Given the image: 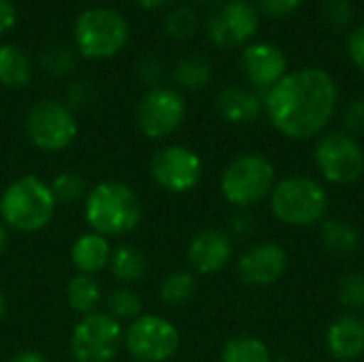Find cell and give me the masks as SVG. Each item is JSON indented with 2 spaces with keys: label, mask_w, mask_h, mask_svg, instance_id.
I'll list each match as a JSON object with an SVG mask.
<instances>
[{
  "label": "cell",
  "mask_w": 364,
  "mask_h": 362,
  "mask_svg": "<svg viewBox=\"0 0 364 362\" xmlns=\"http://www.w3.org/2000/svg\"><path fill=\"white\" fill-rule=\"evenodd\" d=\"M55 205L49 183L34 175H23L2 192L0 218L2 224L19 233H38L53 220Z\"/></svg>",
  "instance_id": "obj_3"
},
{
  "label": "cell",
  "mask_w": 364,
  "mask_h": 362,
  "mask_svg": "<svg viewBox=\"0 0 364 362\" xmlns=\"http://www.w3.org/2000/svg\"><path fill=\"white\" fill-rule=\"evenodd\" d=\"M6 247H9V230H6V226L0 222V254H4Z\"/></svg>",
  "instance_id": "obj_42"
},
{
  "label": "cell",
  "mask_w": 364,
  "mask_h": 362,
  "mask_svg": "<svg viewBox=\"0 0 364 362\" xmlns=\"http://www.w3.org/2000/svg\"><path fill=\"white\" fill-rule=\"evenodd\" d=\"M222 362H273V358L262 339L252 335H237L224 346Z\"/></svg>",
  "instance_id": "obj_25"
},
{
  "label": "cell",
  "mask_w": 364,
  "mask_h": 362,
  "mask_svg": "<svg viewBox=\"0 0 364 362\" xmlns=\"http://www.w3.org/2000/svg\"><path fill=\"white\" fill-rule=\"evenodd\" d=\"M196 292V277L188 271H175L164 277L160 286V299L168 307H179L188 303Z\"/></svg>",
  "instance_id": "obj_26"
},
{
  "label": "cell",
  "mask_w": 364,
  "mask_h": 362,
  "mask_svg": "<svg viewBox=\"0 0 364 362\" xmlns=\"http://www.w3.org/2000/svg\"><path fill=\"white\" fill-rule=\"evenodd\" d=\"M41 66L51 77H64L75 68V53L64 45H53L41 55Z\"/></svg>",
  "instance_id": "obj_30"
},
{
  "label": "cell",
  "mask_w": 364,
  "mask_h": 362,
  "mask_svg": "<svg viewBox=\"0 0 364 362\" xmlns=\"http://www.w3.org/2000/svg\"><path fill=\"white\" fill-rule=\"evenodd\" d=\"M337 297L343 307L348 309H364V275L363 273H348L341 277Z\"/></svg>",
  "instance_id": "obj_31"
},
{
  "label": "cell",
  "mask_w": 364,
  "mask_h": 362,
  "mask_svg": "<svg viewBox=\"0 0 364 362\" xmlns=\"http://www.w3.org/2000/svg\"><path fill=\"white\" fill-rule=\"evenodd\" d=\"M109 269H111V273H113V277L117 282L134 284V282H141L145 277L147 258L139 247H134L130 243H119L117 247L111 250Z\"/></svg>",
  "instance_id": "obj_20"
},
{
  "label": "cell",
  "mask_w": 364,
  "mask_h": 362,
  "mask_svg": "<svg viewBox=\"0 0 364 362\" xmlns=\"http://www.w3.org/2000/svg\"><path fill=\"white\" fill-rule=\"evenodd\" d=\"M275 186V166L260 154L235 158L222 173L220 188L235 207H250L271 194Z\"/></svg>",
  "instance_id": "obj_5"
},
{
  "label": "cell",
  "mask_w": 364,
  "mask_h": 362,
  "mask_svg": "<svg viewBox=\"0 0 364 362\" xmlns=\"http://www.w3.org/2000/svg\"><path fill=\"white\" fill-rule=\"evenodd\" d=\"M4 316H6V299H4V292L0 290V322L4 320Z\"/></svg>",
  "instance_id": "obj_43"
},
{
  "label": "cell",
  "mask_w": 364,
  "mask_h": 362,
  "mask_svg": "<svg viewBox=\"0 0 364 362\" xmlns=\"http://www.w3.org/2000/svg\"><path fill=\"white\" fill-rule=\"evenodd\" d=\"M260 13L247 0H228L218 6L207 19V34L213 45L232 49L245 45L258 30Z\"/></svg>",
  "instance_id": "obj_13"
},
{
  "label": "cell",
  "mask_w": 364,
  "mask_h": 362,
  "mask_svg": "<svg viewBox=\"0 0 364 362\" xmlns=\"http://www.w3.org/2000/svg\"><path fill=\"white\" fill-rule=\"evenodd\" d=\"M51 192L55 203H77L83 194H85V181L79 173L73 171H64L60 175H55V179L51 181Z\"/></svg>",
  "instance_id": "obj_29"
},
{
  "label": "cell",
  "mask_w": 364,
  "mask_h": 362,
  "mask_svg": "<svg viewBox=\"0 0 364 362\" xmlns=\"http://www.w3.org/2000/svg\"><path fill=\"white\" fill-rule=\"evenodd\" d=\"M262 98L245 87L230 85L215 96L218 113L230 124H252L262 113Z\"/></svg>",
  "instance_id": "obj_18"
},
{
  "label": "cell",
  "mask_w": 364,
  "mask_h": 362,
  "mask_svg": "<svg viewBox=\"0 0 364 362\" xmlns=\"http://www.w3.org/2000/svg\"><path fill=\"white\" fill-rule=\"evenodd\" d=\"M151 179L171 194L192 192L203 177V162L196 151L183 145H166L154 154L149 164Z\"/></svg>",
  "instance_id": "obj_12"
},
{
  "label": "cell",
  "mask_w": 364,
  "mask_h": 362,
  "mask_svg": "<svg viewBox=\"0 0 364 362\" xmlns=\"http://www.w3.org/2000/svg\"><path fill=\"white\" fill-rule=\"evenodd\" d=\"M66 301L68 305L81 314V316H90L98 309L100 301H102V290L100 284L85 273H77L68 280L66 284Z\"/></svg>",
  "instance_id": "obj_22"
},
{
  "label": "cell",
  "mask_w": 364,
  "mask_h": 362,
  "mask_svg": "<svg viewBox=\"0 0 364 362\" xmlns=\"http://www.w3.org/2000/svg\"><path fill=\"white\" fill-rule=\"evenodd\" d=\"M322 17L326 26L335 32L346 30L354 19V9L350 0H324L322 4Z\"/></svg>",
  "instance_id": "obj_32"
},
{
  "label": "cell",
  "mask_w": 364,
  "mask_h": 362,
  "mask_svg": "<svg viewBox=\"0 0 364 362\" xmlns=\"http://www.w3.org/2000/svg\"><path fill=\"white\" fill-rule=\"evenodd\" d=\"M85 222L92 233L102 237H122L132 233L143 218L139 194L122 181H102L85 196Z\"/></svg>",
  "instance_id": "obj_2"
},
{
  "label": "cell",
  "mask_w": 364,
  "mask_h": 362,
  "mask_svg": "<svg viewBox=\"0 0 364 362\" xmlns=\"http://www.w3.org/2000/svg\"><path fill=\"white\" fill-rule=\"evenodd\" d=\"M70 258H73V265L79 273L94 275L109 265V258H111L109 239L98 235V233L81 235L70 250Z\"/></svg>",
  "instance_id": "obj_19"
},
{
  "label": "cell",
  "mask_w": 364,
  "mask_h": 362,
  "mask_svg": "<svg viewBox=\"0 0 364 362\" xmlns=\"http://www.w3.org/2000/svg\"><path fill=\"white\" fill-rule=\"evenodd\" d=\"M348 55L352 64L364 73V23L356 26L348 36Z\"/></svg>",
  "instance_id": "obj_37"
},
{
  "label": "cell",
  "mask_w": 364,
  "mask_h": 362,
  "mask_svg": "<svg viewBox=\"0 0 364 362\" xmlns=\"http://www.w3.org/2000/svg\"><path fill=\"white\" fill-rule=\"evenodd\" d=\"M17 21V9L11 0H0V34L11 30Z\"/></svg>",
  "instance_id": "obj_38"
},
{
  "label": "cell",
  "mask_w": 364,
  "mask_h": 362,
  "mask_svg": "<svg viewBox=\"0 0 364 362\" xmlns=\"http://www.w3.org/2000/svg\"><path fill=\"white\" fill-rule=\"evenodd\" d=\"M128 21L113 9H90L75 21L77 47L92 60H105L119 53L128 43Z\"/></svg>",
  "instance_id": "obj_6"
},
{
  "label": "cell",
  "mask_w": 364,
  "mask_h": 362,
  "mask_svg": "<svg viewBox=\"0 0 364 362\" xmlns=\"http://www.w3.org/2000/svg\"><path fill=\"white\" fill-rule=\"evenodd\" d=\"M198 2H205V4H213V2H220V0H198Z\"/></svg>",
  "instance_id": "obj_44"
},
{
  "label": "cell",
  "mask_w": 364,
  "mask_h": 362,
  "mask_svg": "<svg viewBox=\"0 0 364 362\" xmlns=\"http://www.w3.org/2000/svg\"><path fill=\"white\" fill-rule=\"evenodd\" d=\"M303 0H258V13L269 17H290L301 9Z\"/></svg>",
  "instance_id": "obj_35"
},
{
  "label": "cell",
  "mask_w": 364,
  "mask_h": 362,
  "mask_svg": "<svg viewBox=\"0 0 364 362\" xmlns=\"http://www.w3.org/2000/svg\"><path fill=\"white\" fill-rule=\"evenodd\" d=\"M288 269V254L277 243H260L241 254L237 275L247 286H271L284 277Z\"/></svg>",
  "instance_id": "obj_14"
},
{
  "label": "cell",
  "mask_w": 364,
  "mask_h": 362,
  "mask_svg": "<svg viewBox=\"0 0 364 362\" xmlns=\"http://www.w3.org/2000/svg\"><path fill=\"white\" fill-rule=\"evenodd\" d=\"M213 68L211 62L200 55V53H192L181 58L175 68H173V81L177 85H181L183 90H200L211 81Z\"/></svg>",
  "instance_id": "obj_24"
},
{
  "label": "cell",
  "mask_w": 364,
  "mask_h": 362,
  "mask_svg": "<svg viewBox=\"0 0 364 362\" xmlns=\"http://www.w3.org/2000/svg\"><path fill=\"white\" fill-rule=\"evenodd\" d=\"M107 314L113 320H136L141 316V299L130 288L113 290L107 297Z\"/></svg>",
  "instance_id": "obj_27"
},
{
  "label": "cell",
  "mask_w": 364,
  "mask_h": 362,
  "mask_svg": "<svg viewBox=\"0 0 364 362\" xmlns=\"http://www.w3.org/2000/svg\"><path fill=\"white\" fill-rule=\"evenodd\" d=\"M96 92L87 81H75L68 90H66V107L73 109H85L92 105Z\"/></svg>",
  "instance_id": "obj_33"
},
{
  "label": "cell",
  "mask_w": 364,
  "mask_h": 362,
  "mask_svg": "<svg viewBox=\"0 0 364 362\" xmlns=\"http://www.w3.org/2000/svg\"><path fill=\"white\" fill-rule=\"evenodd\" d=\"M32 79L30 58L15 45H0V85L21 87Z\"/></svg>",
  "instance_id": "obj_23"
},
{
  "label": "cell",
  "mask_w": 364,
  "mask_h": 362,
  "mask_svg": "<svg viewBox=\"0 0 364 362\" xmlns=\"http://www.w3.org/2000/svg\"><path fill=\"white\" fill-rule=\"evenodd\" d=\"M241 68L256 87L271 90L286 75L288 58L273 43H252L241 53Z\"/></svg>",
  "instance_id": "obj_15"
},
{
  "label": "cell",
  "mask_w": 364,
  "mask_h": 362,
  "mask_svg": "<svg viewBox=\"0 0 364 362\" xmlns=\"http://www.w3.org/2000/svg\"><path fill=\"white\" fill-rule=\"evenodd\" d=\"M26 132L34 147L43 151H62L77 139V119L73 111L58 100L36 102L26 117Z\"/></svg>",
  "instance_id": "obj_9"
},
{
  "label": "cell",
  "mask_w": 364,
  "mask_h": 362,
  "mask_svg": "<svg viewBox=\"0 0 364 362\" xmlns=\"http://www.w3.org/2000/svg\"><path fill=\"white\" fill-rule=\"evenodd\" d=\"M343 124L350 134H364V98L352 100L343 111Z\"/></svg>",
  "instance_id": "obj_36"
},
{
  "label": "cell",
  "mask_w": 364,
  "mask_h": 362,
  "mask_svg": "<svg viewBox=\"0 0 364 362\" xmlns=\"http://www.w3.org/2000/svg\"><path fill=\"white\" fill-rule=\"evenodd\" d=\"M339 90L324 68H301L286 73L264 94L269 122L288 139H311L320 134L335 115Z\"/></svg>",
  "instance_id": "obj_1"
},
{
  "label": "cell",
  "mask_w": 364,
  "mask_h": 362,
  "mask_svg": "<svg viewBox=\"0 0 364 362\" xmlns=\"http://www.w3.org/2000/svg\"><path fill=\"white\" fill-rule=\"evenodd\" d=\"M271 209L279 222L309 228L324 220L328 211V194L324 186L311 177H286L271 190Z\"/></svg>",
  "instance_id": "obj_4"
},
{
  "label": "cell",
  "mask_w": 364,
  "mask_h": 362,
  "mask_svg": "<svg viewBox=\"0 0 364 362\" xmlns=\"http://www.w3.org/2000/svg\"><path fill=\"white\" fill-rule=\"evenodd\" d=\"M186 119V100L171 87H151L136 107V126L147 139L171 137Z\"/></svg>",
  "instance_id": "obj_11"
},
{
  "label": "cell",
  "mask_w": 364,
  "mask_h": 362,
  "mask_svg": "<svg viewBox=\"0 0 364 362\" xmlns=\"http://www.w3.org/2000/svg\"><path fill=\"white\" fill-rule=\"evenodd\" d=\"M9 362H49L41 352H34V350H26V352H19L15 354Z\"/></svg>",
  "instance_id": "obj_39"
},
{
  "label": "cell",
  "mask_w": 364,
  "mask_h": 362,
  "mask_svg": "<svg viewBox=\"0 0 364 362\" xmlns=\"http://www.w3.org/2000/svg\"><path fill=\"white\" fill-rule=\"evenodd\" d=\"M164 30L168 36H173L177 41H188L198 30V17L190 6H177L175 11H171L166 15Z\"/></svg>",
  "instance_id": "obj_28"
},
{
  "label": "cell",
  "mask_w": 364,
  "mask_h": 362,
  "mask_svg": "<svg viewBox=\"0 0 364 362\" xmlns=\"http://www.w3.org/2000/svg\"><path fill=\"white\" fill-rule=\"evenodd\" d=\"M232 228H235L239 235L250 233V230H252V218H247V215H239V218H235V220H232Z\"/></svg>",
  "instance_id": "obj_40"
},
{
  "label": "cell",
  "mask_w": 364,
  "mask_h": 362,
  "mask_svg": "<svg viewBox=\"0 0 364 362\" xmlns=\"http://www.w3.org/2000/svg\"><path fill=\"white\" fill-rule=\"evenodd\" d=\"M326 348L333 358L350 362L364 354V320L346 314L337 318L326 331Z\"/></svg>",
  "instance_id": "obj_17"
},
{
  "label": "cell",
  "mask_w": 364,
  "mask_h": 362,
  "mask_svg": "<svg viewBox=\"0 0 364 362\" xmlns=\"http://www.w3.org/2000/svg\"><path fill=\"white\" fill-rule=\"evenodd\" d=\"M314 160L322 177L331 183H354L364 173V151L360 143L341 130L326 132L318 139Z\"/></svg>",
  "instance_id": "obj_7"
},
{
  "label": "cell",
  "mask_w": 364,
  "mask_h": 362,
  "mask_svg": "<svg viewBox=\"0 0 364 362\" xmlns=\"http://www.w3.org/2000/svg\"><path fill=\"white\" fill-rule=\"evenodd\" d=\"M235 254L232 241L218 228L200 230L188 245V262L200 275H213L228 267Z\"/></svg>",
  "instance_id": "obj_16"
},
{
  "label": "cell",
  "mask_w": 364,
  "mask_h": 362,
  "mask_svg": "<svg viewBox=\"0 0 364 362\" xmlns=\"http://www.w3.org/2000/svg\"><path fill=\"white\" fill-rule=\"evenodd\" d=\"M139 6H143V9H160V6H164V4H168V0H134Z\"/></svg>",
  "instance_id": "obj_41"
},
{
  "label": "cell",
  "mask_w": 364,
  "mask_h": 362,
  "mask_svg": "<svg viewBox=\"0 0 364 362\" xmlns=\"http://www.w3.org/2000/svg\"><path fill=\"white\" fill-rule=\"evenodd\" d=\"M122 346V326L109 314L83 316L70 335V354L77 362H113Z\"/></svg>",
  "instance_id": "obj_8"
},
{
  "label": "cell",
  "mask_w": 364,
  "mask_h": 362,
  "mask_svg": "<svg viewBox=\"0 0 364 362\" xmlns=\"http://www.w3.org/2000/svg\"><path fill=\"white\" fill-rule=\"evenodd\" d=\"M320 241L324 245V250L343 260V258H350L356 250H358V233L343 220H324L322 222V228H320Z\"/></svg>",
  "instance_id": "obj_21"
},
{
  "label": "cell",
  "mask_w": 364,
  "mask_h": 362,
  "mask_svg": "<svg viewBox=\"0 0 364 362\" xmlns=\"http://www.w3.org/2000/svg\"><path fill=\"white\" fill-rule=\"evenodd\" d=\"M124 344L136 362H164L177 354L181 335L162 316H139L128 326Z\"/></svg>",
  "instance_id": "obj_10"
},
{
  "label": "cell",
  "mask_w": 364,
  "mask_h": 362,
  "mask_svg": "<svg viewBox=\"0 0 364 362\" xmlns=\"http://www.w3.org/2000/svg\"><path fill=\"white\" fill-rule=\"evenodd\" d=\"M139 77L143 83L151 85V87H160V81L164 79V64L160 58L156 55H145L139 62Z\"/></svg>",
  "instance_id": "obj_34"
}]
</instances>
